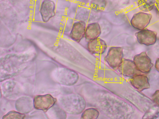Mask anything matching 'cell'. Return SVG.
I'll use <instances>...</instances> for the list:
<instances>
[{"label":"cell","instance_id":"obj_1","mask_svg":"<svg viewBox=\"0 0 159 119\" xmlns=\"http://www.w3.org/2000/svg\"><path fill=\"white\" fill-rule=\"evenodd\" d=\"M123 59V49L120 47H110L105 60L112 69L117 70Z\"/></svg>","mask_w":159,"mask_h":119},{"label":"cell","instance_id":"obj_2","mask_svg":"<svg viewBox=\"0 0 159 119\" xmlns=\"http://www.w3.org/2000/svg\"><path fill=\"white\" fill-rule=\"evenodd\" d=\"M133 61L137 70L142 73H149L153 66L151 59L145 51L135 55Z\"/></svg>","mask_w":159,"mask_h":119},{"label":"cell","instance_id":"obj_3","mask_svg":"<svg viewBox=\"0 0 159 119\" xmlns=\"http://www.w3.org/2000/svg\"><path fill=\"white\" fill-rule=\"evenodd\" d=\"M56 101V99L49 94L38 95L34 99L33 105L36 109L46 112L54 105Z\"/></svg>","mask_w":159,"mask_h":119},{"label":"cell","instance_id":"obj_4","mask_svg":"<svg viewBox=\"0 0 159 119\" xmlns=\"http://www.w3.org/2000/svg\"><path fill=\"white\" fill-rule=\"evenodd\" d=\"M152 18V14L139 12L133 15L130 20V24L134 28L142 30L148 26Z\"/></svg>","mask_w":159,"mask_h":119},{"label":"cell","instance_id":"obj_5","mask_svg":"<svg viewBox=\"0 0 159 119\" xmlns=\"http://www.w3.org/2000/svg\"><path fill=\"white\" fill-rule=\"evenodd\" d=\"M157 33L144 29L135 33L138 42L141 44L149 46L154 44L157 39Z\"/></svg>","mask_w":159,"mask_h":119},{"label":"cell","instance_id":"obj_6","mask_svg":"<svg viewBox=\"0 0 159 119\" xmlns=\"http://www.w3.org/2000/svg\"><path fill=\"white\" fill-rule=\"evenodd\" d=\"M117 70L121 75L127 77H132L138 74H141L136 67L133 60L123 58Z\"/></svg>","mask_w":159,"mask_h":119},{"label":"cell","instance_id":"obj_7","mask_svg":"<svg viewBox=\"0 0 159 119\" xmlns=\"http://www.w3.org/2000/svg\"><path fill=\"white\" fill-rule=\"evenodd\" d=\"M86 25L85 22L79 21L74 22L70 33V38L73 41L79 43L84 37Z\"/></svg>","mask_w":159,"mask_h":119},{"label":"cell","instance_id":"obj_8","mask_svg":"<svg viewBox=\"0 0 159 119\" xmlns=\"http://www.w3.org/2000/svg\"><path fill=\"white\" fill-rule=\"evenodd\" d=\"M55 4L51 0H44L41 3L40 12L42 19L46 22L55 15Z\"/></svg>","mask_w":159,"mask_h":119},{"label":"cell","instance_id":"obj_9","mask_svg":"<svg viewBox=\"0 0 159 119\" xmlns=\"http://www.w3.org/2000/svg\"><path fill=\"white\" fill-rule=\"evenodd\" d=\"M88 42L87 50L93 54L102 55L105 52L107 48L106 42L99 37Z\"/></svg>","mask_w":159,"mask_h":119},{"label":"cell","instance_id":"obj_10","mask_svg":"<svg viewBox=\"0 0 159 119\" xmlns=\"http://www.w3.org/2000/svg\"><path fill=\"white\" fill-rule=\"evenodd\" d=\"M129 82L134 87L140 91L150 87L148 77L141 74H137L131 77Z\"/></svg>","mask_w":159,"mask_h":119},{"label":"cell","instance_id":"obj_11","mask_svg":"<svg viewBox=\"0 0 159 119\" xmlns=\"http://www.w3.org/2000/svg\"><path fill=\"white\" fill-rule=\"evenodd\" d=\"M101 33L98 23L94 22L88 24L86 28L84 37L88 42L99 37Z\"/></svg>","mask_w":159,"mask_h":119},{"label":"cell","instance_id":"obj_12","mask_svg":"<svg viewBox=\"0 0 159 119\" xmlns=\"http://www.w3.org/2000/svg\"><path fill=\"white\" fill-rule=\"evenodd\" d=\"M156 2V0H139L138 7L143 12L150 11L154 8Z\"/></svg>","mask_w":159,"mask_h":119},{"label":"cell","instance_id":"obj_13","mask_svg":"<svg viewBox=\"0 0 159 119\" xmlns=\"http://www.w3.org/2000/svg\"><path fill=\"white\" fill-rule=\"evenodd\" d=\"M107 4L106 0H91L90 2L89 7L93 11L98 12L103 10Z\"/></svg>","mask_w":159,"mask_h":119},{"label":"cell","instance_id":"obj_14","mask_svg":"<svg viewBox=\"0 0 159 119\" xmlns=\"http://www.w3.org/2000/svg\"><path fill=\"white\" fill-rule=\"evenodd\" d=\"M99 115L98 111L94 108H87L82 112L81 118L83 119H96Z\"/></svg>","mask_w":159,"mask_h":119},{"label":"cell","instance_id":"obj_15","mask_svg":"<svg viewBox=\"0 0 159 119\" xmlns=\"http://www.w3.org/2000/svg\"><path fill=\"white\" fill-rule=\"evenodd\" d=\"M159 114V106L157 105L152 107L144 114L143 119H154L157 117Z\"/></svg>","mask_w":159,"mask_h":119},{"label":"cell","instance_id":"obj_16","mask_svg":"<svg viewBox=\"0 0 159 119\" xmlns=\"http://www.w3.org/2000/svg\"><path fill=\"white\" fill-rule=\"evenodd\" d=\"M25 115L15 111L8 112L3 117V119H23Z\"/></svg>","mask_w":159,"mask_h":119},{"label":"cell","instance_id":"obj_17","mask_svg":"<svg viewBox=\"0 0 159 119\" xmlns=\"http://www.w3.org/2000/svg\"><path fill=\"white\" fill-rule=\"evenodd\" d=\"M152 99L156 105L159 106V90L155 92L152 96Z\"/></svg>","mask_w":159,"mask_h":119},{"label":"cell","instance_id":"obj_18","mask_svg":"<svg viewBox=\"0 0 159 119\" xmlns=\"http://www.w3.org/2000/svg\"><path fill=\"white\" fill-rule=\"evenodd\" d=\"M155 6L157 14L159 15V0H156Z\"/></svg>","mask_w":159,"mask_h":119},{"label":"cell","instance_id":"obj_19","mask_svg":"<svg viewBox=\"0 0 159 119\" xmlns=\"http://www.w3.org/2000/svg\"><path fill=\"white\" fill-rule=\"evenodd\" d=\"M155 67L156 70L159 72V58H157L155 61Z\"/></svg>","mask_w":159,"mask_h":119}]
</instances>
